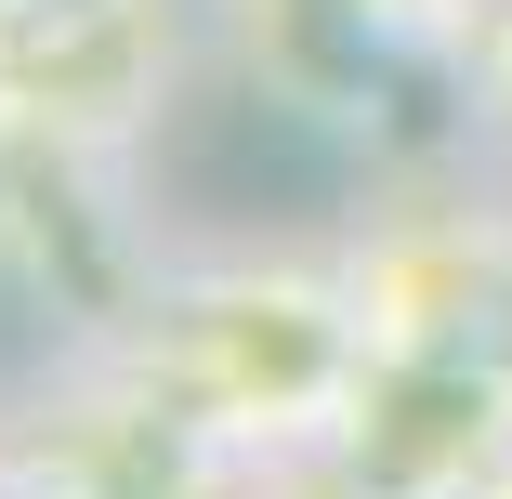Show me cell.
Returning a JSON list of instances; mask_svg holds the SVG:
<instances>
[{
    "instance_id": "cell-1",
    "label": "cell",
    "mask_w": 512,
    "mask_h": 499,
    "mask_svg": "<svg viewBox=\"0 0 512 499\" xmlns=\"http://www.w3.org/2000/svg\"><path fill=\"white\" fill-rule=\"evenodd\" d=\"M171 368L224 434H289L355 408V381L381 368L355 289H302V276H197L171 303Z\"/></svg>"
},
{
    "instance_id": "cell-3",
    "label": "cell",
    "mask_w": 512,
    "mask_h": 499,
    "mask_svg": "<svg viewBox=\"0 0 512 499\" xmlns=\"http://www.w3.org/2000/svg\"><path fill=\"white\" fill-rule=\"evenodd\" d=\"M473 499H512V460H499V473H486V486H473Z\"/></svg>"
},
{
    "instance_id": "cell-2",
    "label": "cell",
    "mask_w": 512,
    "mask_h": 499,
    "mask_svg": "<svg viewBox=\"0 0 512 499\" xmlns=\"http://www.w3.org/2000/svg\"><path fill=\"white\" fill-rule=\"evenodd\" d=\"M342 460H355L368 499H473L512 460V368L486 342L381 355L342 408Z\"/></svg>"
}]
</instances>
